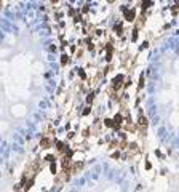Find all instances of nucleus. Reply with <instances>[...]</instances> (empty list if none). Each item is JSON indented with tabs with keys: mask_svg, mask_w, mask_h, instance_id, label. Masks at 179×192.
Returning a JSON list of instances; mask_svg holds the SVG:
<instances>
[{
	"mask_svg": "<svg viewBox=\"0 0 179 192\" xmlns=\"http://www.w3.org/2000/svg\"><path fill=\"white\" fill-rule=\"evenodd\" d=\"M137 127L141 128V133L142 134L145 133V128H147V119H145L142 114H139V117H137Z\"/></svg>",
	"mask_w": 179,
	"mask_h": 192,
	"instance_id": "obj_1",
	"label": "nucleus"
},
{
	"mask_svg": "<svg viewBox=\"0 0 179 192\" xmlns=\"http://www.w3.org/2000/svg\"><path fill=\"white\" fill-rule=\"evenodd\" d=\"M123 79H125L123 75H117V77H115L114 80H112V88H114V90L120 88V87H122V82H123Z\"/></svg>",
	"mask_w": 179,
	"mask_h": 192,
	"instance_id": "obj_2",
	"label": "nucleus"
},
{
	"mask_svg": "<svg viewBox=\"0 0 179 192\" xmlns=\"http://www.w3.org/2000/svg\"><path fill=\"white\" fill-rule=\"evenodd\" d=\"M123 15H125L126 21H130V23H133V21H134V11H133V10H126V8H123Z\"/></svg>",
	"mask_w": 179,
	"mask_h": 192,
	"instance_id": "obj_3",
	"label": "nucleus"
},
{
	"mask_svg": "<svg viewBox=\"0 0 179 192\" xmlns=\"http://www.w3.org/2000/svg\"><path fill=\"white\" fill-rule=\"evenodd\" d=\"M122 123H123V117H122V114H117L114 117V128L115 130H118V128L122 127Z\"/></svg>",
	"mask_w": 179,
	"mask_h": 192,
	"instance_id": "obj_4",
	"label": "nucleus"
},
{
	"mask_svg": "<svg viewBox=\"0 0 179 192\" xmlns=\"http://www.w3.org/2000/svg\"><path fill=\"white\" fill-rule=\"evenodd\" d=\"M50 146H51V141H50L48 138H43L42 141H40V147H43V149H48Z\"/></svg>",
	"mask_w": 179,
	"mask_h": 192,
	"instance_id": "obj_5",
	"label": "nucleus"
},
{
	"mask_svg": "<svg viewBox=\"0 0 179 192\" xmlns=\"http://www.w3.org/2000/svg\"><path fill=\"white\" fill-rule=\"evenodd\" d=\"M56 146H58V150H59V152H64V154H66V150H67V146H64V142L58 141Z\"/></svg>",
	"mask_w": 179,
	"mask_h": 192,
	"instance_id": "obj_6",
	"label": "nucleus"
},
{
	"mask_svg": "<svg viewBox=\"0 0 179 192\" xmlns=\"http://www.w3.org/2000/svg\"><path fill=\"white\" fill-rule=\"evenodd\" d=\"M136 152H137V146L133 142V144H130V146H128V154H131V155H133V154H136Z\"/></svg>",
	"mask_w": 179,
	"mask_h": 192,
	"instance_id": "obj_7",
	"label": "nucleus"
},
{
	"mask_svg": "<svg viewBox=\"0 0 179 192\" xmlns=\"http://www.w3.org/2000/svg\"><path fill=\"white\" fill-rule=\"evenodd\" d=\"M82 168H83V163H82V162H80V163H74V166H72V170H70V171H72V173H77L78 170H82Z\"/></svg>",
	"mask_w": 179,
	"mask_h": 192,
	"instance_id": "obj_8",
	"label": "nucleus"
},
{
	"mask_svg": "<svg viewBox=\"0 0 179 192\" xmlns=\"http://www.w3.org/2000/svg\"><path fill=\"white\" fill-rule=\"evenodd\" d=\"M106 59H107V61H111V59H112V45H111V43L107 45V56H106Z\"/></svg>",
	"mask_w": 179,
	"mask_h": 192,
	"instance_id": "obj_9",
	"label": "nucleus"
},
{
	"mask_svg": "<svg viewBox=\"0 0 179 192\" xmlns=\"http://www.w3.org/2000/svg\"><path fill=\"white\" fill-rule=\"evenodd\" d=\"M149 5H150V0H142V3H141V8H142V11L144 10H147Z\"/></svg>",
	"mask_w": 179,
	"mask_h": 192,
	"instance_id": "obj_10",
	"label": "nucleus"
},
{
	"mask_svg": "<svg viewBox=\"0 0 179 192\" xmlns=\"http://www.w3.org/2000/svg\"><path fill=\"white\" fill-rule=\"evenodd\" d=\"M114 31H115V32H117V34H118V35H122V34H123V32H122V31H123V29H122V24H115V27H114Z\"/></svg>",
	"mask_w": 179,
	"mask_h": 192,
	"instance_id": "obj_11",
	"label": "nucleus"
},
{
	"mask_svg": "<svg viewBox=\"0 0 179 192\" xmlns=\"http://www.w3.org/2000/svg\"><path fill=\"white\" fill-rule=\"evenodd\" d=\"M104 125H106V127H112V128H114V120L106 119V120H104Z\"/></svg>",
	"mask_w": 179,
	"mask_h": 192,
	"instance_id": "obj_12",
	"label": "nucleus"
},
{
	"mask_svg": "<svg viewBox=\"0 0 179 192\" xmlns=\"http://www.w3.org/2000/svg\"><path fill=\"white\" fill-rule=\"evenodd\" d=\"M67 62H69V56H67V54H64V56H62V59H61V64L66 66Z\"/></svg>",
	"mask_w": 179,
	"mask_h": 192,
	"instance_id": "obj_13",
	"label": "nucleus"
},
{
	"mask_svg": "<svg viewBox=\"0 0 179 192\" xmlns=\"http://www.w3.org/2000/svg\"><path fill=\"white\" fill-rule=\"evenodd\" d=\"M45 160L51 163V162H54V160H56V157H54V155H46V157H45Z\"/></svg>",
	"mask_w": 179,
	"mask_h": 192,
	"instance_id": "obj_14",
	"label": "nucleus"
},
{
	"mask_svg": "<svg viewBox=\"0 0 179 192\" xmlns=\"http://www.w3.org/2000/svg\"><path fill=\"white\" fill-rule=\"evenodd\" d=\"M142 87H144V75L139 77V88H142Z\"/></svg>",
	"mask_w": 179,
	"mask_h": 192,
	"instance_id": "obj_15",
	"label": "nucleus"
},
{
	"mask_svg": "<svg viewBox=\"0 0 179 192\" xmlns=\"http://www.w3.org/2000/svg\"><path fill=\"white\" fill-rule=\"evenodd\" d=\"M50 170H51V173L54 175V171H56V165H54V162H51V165H50Z\"/></svg>",
	"mask_w": 179,
	"mask_h": 192,
	"instance_id": "obj_16",
	"label": "nucleus"
},
{
	"mask_svg": "<svg viewBox=\"0 0 179 192\" xmlns=\"http://www.w3.org/2000/svg\"><path fill=\"white\" fill-rule=\"evenodd\" d=\"M78 75H80L82 79H83V80H85V79H86V74H85V72H83V70H82V69H78Z\"/></svg>",
	"mask_w": 179,
	"mask_h": 192,
	"instance_id": "obj_17",
	"label": "nucleus"
},
{
	"mask_svg": "<svg viewBox=\"0 0 179 192\" xmlns=\"http://www.w3.org/2000/svg\"><path fill=\"white\" fill-rule=\"evenodd\" d=\"M93 98H94V95H93V93H90V95H88V98H86V101H88V103H93Z\"/></svg>",
	"mask_w": 179,
	"mask_h": 192,
	"instance_id": "obj_18",
	"label": "nucleus"
},
{
	"mask_svg": "<svg viewBox=\"0 0 179 192\" xmlns=\"http://www.w3.org/2000/svg\"><path fill=\"white\" fill-rule=\"evenodd\" d=\"M118 157H120V152H118V150H117V152H114V154H112V158H118Z\"/></svg>",
	"mask_w": 179,
	"mask_h": 192,
	"instance_id": "obj_19",
	"label": "nucleus"
},
{
	"mask_svg": "<svg viewBox=\"0 0 179 192\" xmlns=\"http://www.w3.org/2000/svg\"><path fill=\"white\" fill-rule=\"evenodd\" d=\"M83 136H85V138H88V136H90V130H85L83 131Z\"/></svg>",
	"mask_w": 179,
	"mask_h": 192,
	"instance_id": "obj_20",
	"label": "nucleus"
},
{
	"mask_svg": "<svg viewBox=\"0 0 179 192\" xmlns=\"http://www.w3.org/2000/svg\"><path fill=\"white\" fill-rule=\"evenodd\" d=\"M88 114H90V107H86V109L83 111V115H88Z\"/></svg>",
	"mask_w": 179,
	"mask_h": 192,
	"instance_id": "obj_21",
	"label": "nucleus"
},
{
	"mask_svg": "<svg viewBox=\"0 0 179 192\" xmlns=\"http://www.w3.org/2000/svg\"><path fill=\"white\" fill-rule=\"evenodd\" d=\"M51 2H53V3H58V2H59V0H51Z\"/></svg>",
	"mask_w": 179,
	"mask_h": 192,
	"instance_id": "obj_22",
	"label": "nucleus"
}]
</instances>
